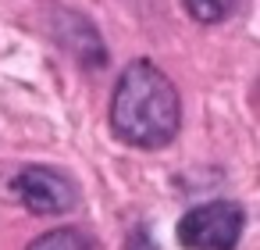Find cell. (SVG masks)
Here are the masks:
<instances>
[{
    "instance_id": "5",
    "label": "cell",
    "mask_w": 260,
    "mask_h": 250,
    "mask_svg": "<svg viewBox=\"0 0 260 250\" xmlns=\"http://www.w3.org/2000/svg\"><path fill=\"white\" fill-rule=\"evenodd\" d=\"M182 4H185V11H189L200 25H217V22H224V18L235 11L239 0H182Z\"/></svg>"
},
{
    "instance_id": "2",
    "label": "cell",
    "mask_w": 260,
    "mask_h": 250,
    "mask_svg": "<svg viewBox=\"0 0 260 250\" xmlns=\"http://www.w3.org/2000/svg\"><path fill=\"white\" fill-rule=\"evenodd\" d=\"M246 225V211L235 200H207L182 214L178 243L185 250H235Z\"/></svg>"
},
{
    "instance_id": "3",
    "label": "cell",
    "mask_w": 260,
    "mask_h": 250,
    "mask_svg": "<svg viewBox=\"0 0 260 250\" xmlns=\"http://www.w3.org/2000/svg\"><path fill=\"white\" fill-rule=\"evenodd\" d=\"M11 193L22 200L25 211L32 214H68L79 204V186L47 164H29L11 179Z\"/></svg>"
},
{
    "instance_id": "4",
    "label": "cell",
    "mask_w": 260,
    "mask_h": 250,
    "mask_svg": "<svg viewBox=\"0 0 260 250\" xmlns=\"http://www.w3.org/2000/svg\"><path fill=\"white\" fill-rule=\"evenodd\" d=\"M25 250H93V243L79 229H50V232L36 236Z\"/></svg>"
},
{
    "instance_id": "1",
    "label": "cell",
    "mask_w": 260,
    "mask_h": 250,
    "mask_svg": "<svg viewBox=\"0 0 260 250\" xmlns=\"http://www.w3.org/2000/svg\"><path fill=\"white\" fill-rule=\"evenodd\" d=\"M182 100L175 82L146 58L132 61L111 97V129L121 143L139 150H160L178 136Z\"/></svg>"
}]
</instances>
